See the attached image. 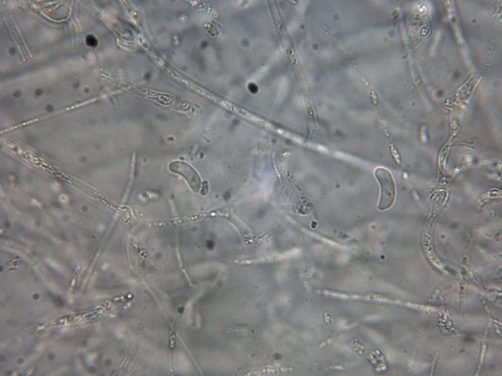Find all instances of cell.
<instances>
[{
    "label": "cell",
    "instance_id": "6da1fadb",
    "mask_svg": "<svg viewBox=\"0 0 502 376\" xmlns=\"http://www.w3.org/2000/svg\"><path fill=\"white\" fill-rule=\"evenodd\" d=\"M381 187V195L378 208L385 211L393 205L396 197V186L391 172L386 168L378 167L374 171Z\"/></svg>",
    "mask_w": 502,
    "mask_h": 376
},
{
    "label": "cell",
    "instance_id": "7a4b0ae2",
    "mask_svg": "<svg viewBox=\"0 0 502 376\" xmlns=\"http://www.w3.org/2000/svg\"><path fill=\"white\" fill-rule=\"evenodd\" d=\"M170 170L183 176L195 193H198L201 186V180L196 171L184 161H175L169 166Z\"/></svg>",
    "mask_w": 502,
    "mask_h": 376
},
{
    "label": "cell",
    "instance_id": "3957f363",
    "mask_svg": "<svg viewBox=\"0 0 502 376\" xmlns=\"http://www.w3.org/2000/svg\"><path fill=\"white\" fill-rule=\"evenodd\" d=\"M86 43L88 46L93 48L96 47L98 44L96 39L93 36L91 35H89L86 36Z\"/></svg>",
    "mask_w": 502,
    "mask_h": 376
}]
</instances>
